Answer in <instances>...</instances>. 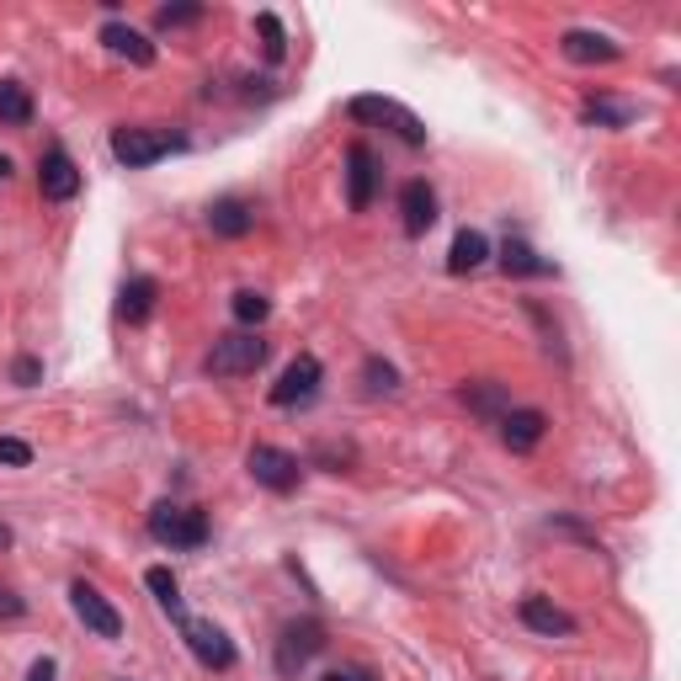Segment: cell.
I'll return each mask as SVG.
<instances>
[{"mask_svg":"<svg viewBox=\"0 0 681 681\" xmlns=\"http://www.w3.org/2000/svg\"><path fill=\"white\" fill-rule=\"evenodd\" d=\"M155 277H134V283H123V298H118V315L128 326H145L149 315H155Z\"/></svg>","mask_w":681,"mask_h":681,"instance_id":"19","label":"cell"},{"mask_svg":"<svg viewBox=\"0 0 681 681\" xmlns=\"http://www.w3.org/2000/svg\"><path fill=\"white\" fill-rule=\"evenodd\" d=\"M501 267L511 272V277H549V272H554L533 251V245H528V240H506V245H501Z\"/></svg>","mask_w":681,"mask_h":681,"instance_id":"20","label":"cell"},{"mask_svg":"<svg viewBox=\"0 0 681 681\" xmlns=\"http://www.w3.org/2000/svg\"><path fill=\"white\" fill-rule=\"evenodd\" d=\"M149 538L166 543V549H203L208 543V517L192 506H171L160 501L149 511Z\"/></svg>","mask_w":681,"mask_h":681,"instance_id":"3","label":"cell"},{"mask_svg":"<svg viewBox=\"0 0 681 681\" xmlns=\"http://www.w3.org/2000/svg\"><path fill=\"white\" fill-rule=\"evenodd\" d=\"M0 464H6V469H28L32 447L22 443V437H0Z\"/></svg>","mask_w":681,"mask_h":681,"instance_id":"29","label":"cell"},{"mask_svg":"<svg viewBox=\"0 0 681 681\" xmlns=\"http://www.w3.org/2000/svg\"><path fill=\"white\" fill-rule=\"evenodd\" d=\"M262 362H267V341H262L256 330H230V336L213 341L208 373H213V379H245V373H256Z\"/></svg>","mask_w":681,"mask_h":681,"instance_id":"1","label":"cell"},{"mask_svg":"<svg viewBox=\"0 0 681 681\" xmlns=\"http://www.w3.org/2000/svg\"><path fill=\"white\" fill-rule=\"evenodd\" d=\"M203 17V6H160L155 11V28H187V22H198Z\"/></svg>","mask_w":681,"mask_h":681,"instance_id":"28","label":"cell"},{"mask_svg":"<svg viewBox=\"0 0 681 681\" xmlns=\"http://www.w3.org/2000/svg\"><path fill=\"white\" fill-rule=\"evenodd\" d=\"M357 123H394V134L405 139V145H426V123L405 113L400 102H389V96H357L352 107H347Z\"/></svg>","mask_w":681,"mask_h":681,"instance_id":"6","label":"cell"},{"mask_svg":"<svg viewBox=\"0 0 681 681\" xmlns=\"http://www.w3.org/2000/svg\"><path fill=\"white\" fill-rule=\"evenodd\" d=\"M326 681H373V677H368V671H357V666H336Z\"/></svg>","mask_w":681,"mask_h":681,"instance_id":"33","label":"cell"},{"mask_svg":"<svg viewBox=\"0 0 681 681\" xmlns=\"http://www.w3.org/2000/svg\"><path fill=\"white\" fill-rule=\"evenodd\" d=\"M181 634H187V650L198 655V666L208 671H230L235 666V645H230V634L219 628V623H181Z\"/></svg>","mask_w":681,"mask_h":681,"instance_id":"9","label":"cell"},{"mask_svg":"<svg viewBox=\"0 0 681 681\" xmlns=\"http://www.w3.org/2000/svg\"><path fill=\"white\" fill-rule=\"evenodd\" d=\"M38 187H43L49 203H70V198L81 192V171H75V160H70L64 149H49V155L38 160Z\"/></svg>","mask_w":681,"mask_h":681,"instance_id":"10","label":"cell"},{"mask_svg":"<svg viewBox=\"0 0 681 681\" xmlns=\"http://www.w3.org/2000/svg\"><path fill=\"white\" fill-rule=\"evenodd\" d=\"M400 219H405V235H426L437 224V192L426 181H405L400 187Z\"/></svg>","mask_w":681,"mask_h":681,"instance_id":"12","label":"cell"},{"mask_svg":"<svg viewBox=\"0 0 681 681\" xmlns=\"http://www.w3.org/2000/svg\"><path fill=\"white\" fill-rule=\"evenodd\" d=\"M362 379H368V394H389V389H400V373L389 368L384 357H368V362H362Z\"/></svg>","mask_w":681,"mask_h":681,"instance_id":"27","label":"cell"},{"mask_svg":"<svg viewBox=\"0 0 681 681\" xmlns=\"http://www.w3.org/2000/svg\"><path fill=\"white\" fill-rule=\"evenodd\" d=\"M564 60H575V64H613L618 60V43L607 38V32H586V28H575V32H564Z\"/></svg>","mask_w":681,"mask_h":681,"instance_id":"14","label":"cell"},{"mask_svg":"<svg viewBox=\"0 0 681 681\" xmlns=\"http://www.w3.org/2000/svg\"><path fill=\"white\" fill-rule=\"evenodd\" d=\"M320 650H326V628L315 618L283 623V634H277V671H283V677H298Z\"/></svg>","mask_w":681,"mask_h":681,"instance_id":"4","label":"cell"},{"mask_svg":"<svg viewBox=\"0 0 681 681\" xmlns=\"http://www.w3.org/2000/svg\"><path fill=\"white\" fill-rule=\"evenodd\" d=\"M522 623H528L533 634H549V639H554V634H575V618H570L564 607H554L549 596H528V602H522Z\"/></svg>","mask_w":681,"mask_h":681,"instance_id":"17","label":"cell"},{"mask_svg":"<svg viewBox=\"0 0 681 681\" xmlns=\"http://www.w3.org/2000/svg\"><path fill=\"white\" fill-rule=\"evenodd\" d=\"M245 469H251V479L256 485H267V490H277V496H288V490H298V458L294 453H283V447H251V458H245Z\"/></svg>","mask_w":681,"mask_h":681,"instance_id":"7","label":"cell"},{"mask_svg":"<svg viewBox=\"0 0 681 681\" xmlns=\"http://www.w3.org/2000/svg\"><path fill=\"white\" fill-rule=\"evenodd\" d=\"M11 379H17V384H22V389H32V384H38V379H43V362H38V357H17V368H11Z\"/></svg>","mask_w":681,"mask_h":681,"instance_id":"30","label":"cell"},{"mask_svg":"<svg viewBox=\"0 0 681 681\" xmlns=\"http://www.w3.org/2000/svg\"><path fill=\"white\" fill-rule=\"evenodd\" d=\"M320 394V357L298 352L288 368H283V379L272 384V405H283V411H294V405H309Z\"/></svg>","mask_w":681,"mask_h":681,"instance_id":"5","label":"cell"},{"mask_svg":"<svg viewBox=\"0 0 681 681\" xmlns=\"http://www.w3.org/2000/svg\"><path fill=\"white\" fill-rule=\"evenodd\" d=\"M272 315V298L267 294H256V288H240L235 294V320L240 326H262Z\"/></svg>","mask_w":681,"mask_h":681,"instance_id":"25","label":"cell"},{"mask_svg":"<svg viewBox=\"0 0 681 681\" xmlns=\"http://www.w3.org/2000/svg\"><path fill=\"white\" fill-rule=\"evenodd\" d=\"M0 549H11V528L6 522H0Z\"/></svg>","mask_w":681,"mask_h":681,"instance_id":"34","label":"cell"},{"mask_svg":"<svg viewBox=\"0 0 681 681\" xmlns=\"http://www.w3.org/2000/svg\"><path fill=\"white\" fill-rule=\"evenodd\" d=\"M0 618H22V596L0 586Z\"/></svg>","mask_w":681,"mask_h":681,"instance_id":"32","label":"cell"},{"mask_svg":"<svg viewBox=\"0 0 681 681\" xmlns=\"http://www.w3.org/2000/svg\"><path fill=\"white\" fill-rule=\"evenodd\" d=\"M251 224H256V213H251V203H240V198H224V203L208 208V230H213L219 240L251 235Z\"/></svg>","mask_w":681,"mask_h":681,"instance_id":"16","label":"cell"},{"mask_svg":"<svg viewBox=\"0 0 681 681\" xmlns=\"http://www.w3.org/2000/svg\"><path fill=\"white\" fill-rule=\"evenodd\" d=\"M458 400H464V405H469L475 415H485V421H501V415L511 411V400H506L501 384H469L464 394H458Z\"/></svg>","mask_w":681,"mask_h":681,"instance_id":"22","label":"cell"},{"mask_svg":"<svg viewBox=\"0 0 681 681\" xmlns=\"http://www.w3.org/2000/svg\"><path fill=\"white\" fill-rule=\"evenodd\" d=\"M102 43H107L118 60L139 64V70H145V64H155V43H149L139 28H128V22H107V28H102Z\"/></svg>","mask_w":681,"mask_h":681,"instance_id":"15","label":"cell"},{"mask_svg":"<svg viewBox=\"0 0 681 681\" xmlns=\"http://www.w3.org/2000/svg\"><path fill=\"white\" fill-rule=\"evenodd\" d=\"M54 677H60V666H54L49 655H43V660H32V666H28V681H54Z\"/></svg>","mask_w":681,"mask_h":681,"instance_id":"31","label":"cell"},{"mask_svg":"<svg viewBox=\"0 0 681 681\" xmlns=\"http://www.w3.org/2000/svg\"><path fill=\"white\" fill-rule=\"evenodd\" d=\"M11 177V160H6V155H0V181Z\"/></svg>","mask_w":681,"mask_h":681,"instance_id":"35","label":"cell"},{"mask_svg":"<svg viewBox=\"0 0 681 681\" xmlns=\"http://www.w3.org/2000/svg\"><path fill=\"white\" fill-rule=\"evenodd\" d=\"M177 149H187V139H181V134H166V128H118V134H113V160L128 166V171H145V166L177 155Z\"/></svg>","mask_w":681,"mask_h":681,"instance_id":"2","label":"cell"},{"mask_svg":"<svg viewBox=\"0 0 681 681\" xmlns=\"http://www.w3.org/2000/svg\"><path fill=\"white\" fill-rule=\"evenodd\" d=\"M581 118L596 123V128H623V123L634 118V113H628V107H618V102H607V96H586Z\"/></svg>","mask_w":681,"mask_h":681,"instance_id":"24","label":"cell"},{"mask_svg":"<svg viewBox=\"0 0 681 681\" xmlns=\"http://www.w3.org/2000/svg\"><path fill=\"white\" fill-rule=\"evenodd\" d=\"M543 432H549V415L543 411H506L501 415V443L511 453H533L543 443Z\"/></svg>","mask_w":681,"mask_h":681,"instance_id":"13","label":"cell"},{"mask_svg":"<svg viewBox=\"0 0 681 681\" xmlns=\"http://www.w3.org/2000/svg\"><path fill=\"white\" fill-rule=\"evenodd\" d=\"M0 123H32V96L22 81H0Z\"/></svg>","mask_w":681,"mask_h":681,"instance_id":"23","label":"cell"},{"mask_svg":"<svg viewBox=\"0 0 681 681\" xmlns=\"http://www.w3.org/2000/svg\"><path fill=\"white\" fill-rule=\"evenodd\" d=\"M145 586L155 592V602L171 613L177 623H187V607H181V586H177V575L166 570V564H155V570H145Z\"/></svg>","mask_w":681,"mask_h":681,"instance_id":"21","label":"cell"},{"mask_svg":"<svg viewBox=\"0 0 681 681\" xmlns=\"http://www.w3.org/2000/svg\"><path fill=\"white\" fill-rule=\"evenodd\" d=\"M373 192H379V160H373L368 145H352L347 149V203H352V213L373 203Z\"/></svg>","mask_w":681,"mask_h":681,"instance_id":"11","label":"cell"},{"mask_svg":"<svg viewBox=\"0 0 681 681\" xmlns=\"http://www.w3.org/2000/svg\"><path fill=\"white\" fill-rule=\"evenodd\" d=\"M70 607H75V618L86 623L96 639H118V634H123L118 607L96 592V586H86V581H75V586H70Z\"/></svg>","mask_w":681,"mask_h":681,"instance_id":"8","label":"cell"},{"mask_svg":"<svg viewBox=\"0 0 681 681\" xmlns=\"http://www.w3.org/2000/svg\"><path fill=\"white\" fill-rule=\"evenodd\" d=\"M490 262V240L479 235V230H458L453 235V251H447V272H475V267H485Z\"/></svg>","mask_w":681,"mask_h":681,"instance_id":"18","label":"cell"},{"mask_svg":"<svg viewBox=\"0 0 681 681\" xmlns=\"http://www.w3.org/2000/svg\"><path fill=\"white\" fill-rule=\"evenodd\" d=\"M256 28H262V49H267V60L277 64L283 54H288V32H283V22H277L272 11H262V17H256Z\"/></svg>","mask_w":681,"mask_h":681,"instance_id":"26","label":"cell"}]
</instances>
